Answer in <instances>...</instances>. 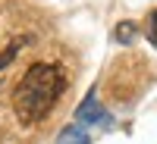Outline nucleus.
Instances as JSON below:
<instances>
[{
  "label": "nucleus",
  "instance_id": "4",
  "mask_svg": "<svg viewBox=\"0 0 157 144\" xmlns=\"http://www.w3.org/2000/svg\"><path fill=\"white\" fill-rule=\"evenodd\" d=\"M135 35H138L135 22H120V28H116V41H123V44H132V41H135Z\"/></svg>",
  "mask_w": 157,
  "mask_h": 144
},
{
  "label": "nucleus",
  "instance_id": "1",
  "mask_svg": "<svg viewBox=\"0 0 157 144\" xmlns=\"http://www.w3.org/2000/svg\"><path fill=\"white\" fill-rule=\"evenodd\" d=\"M66 91V75L50 63H35L29 72L22 75V82L13 91V107L22 125H35L54 110L57 97Z\"/></svg>",
  "mask_w": 157,
  "mask_h": 144
},
{
  "label": "nucleus",
  "instance_id": "6",
  "mask_svg": "<svg viewBox=\"0 0 157 144\" xmlns=\"http://www.w3.org/2000/svg\"><path fill=\"white\" fill-rule=\"evenodd\" d=\"M16 50H19V44H10V47L3 50V54H0V69H3V66H6V63H10L13 57H16Z\"/></svg>",
  "mask_w": 157,
  "mask_h": 144
},
{
  "label": "nucleus",
  "instance_id": "3",
  "mask_svg": "<svg viewBox=\"0 0 157 144\" xmlns=\"http://www.w3.org/2000/svg\"><path fill=\"white\" fill-rule=\"evenodd\" d=\"M91 138H88V132H85V128L82 125H69V128H63V132H60V138H57V144H88Z\"/></svg>",
  "mask_w": 157,
  "mask_h": 144
},
{
  "label": "nucleus",
  "instance_id": "5",
  "mask_svg": "<svg viewBox=\"0 0 157 144\" xmlns=\"http://www.w3.org/2000/svg\"><path fill=\"white\" fill-rule=\"evenodd\" d=\"M148 41L157 47V9H154L151 16H148Z\"/></svg>",
  "mask_w": 157,
  "mask_h": 144
},
{
  "label": "nucleus",
  "instance_id": "2",
  "mask_svg": "<svg viewBox=\"0 0 157 144\" xmlns=\"http://www.w3.org/2000/svg\"><path fill=\"white\" fill-rule=\"evenodd\" d=\"M75 122H78V125H98V122L107 125V122H110V113L98 103V94H94V91H91V94L78 103V110H75Z\"/></svg>",
  "mask_w": 157,
  "mask_h": 144
}]
</instances>
